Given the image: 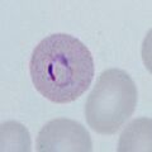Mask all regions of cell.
Returning <instances> with one entry per match:
<instances>
[{"instance_id": "obj_1", "label": "cell", "mask_w": 152, "mask_h": 152, "mask_svg": "<svg viewBox=\"0 0 152 152\" xmlns=\"http://www.w3.org/2000/svg\"><path fill=\"white\" fill-rule=\"evenodd\" d=\"M29 74L42 96L56 104H69L81 96L93 81V55L77 38L55 33L33 50Z\"/></svg>"}, {"instance_id": "obj_4", "label": "cell", "mask_w": 152, "mask_h": 152, "mask_svg": "<svg viewBox=\"0 0 152 152\" xmlns=\"http://www.w3.org/2000/svg\"><path fill=\"white\" fill-rule=\"evenodd\" d=\"M118 151H151V119H134L121 134Z\"/></svg>"}, {"instance_id": "obj_3", "label": "cell", "mask_w": 152, "mask_h": 152, "mask_svg": "<svg viewBox=\"0 0 152 152\" xmlns=\"http://www.w3.org/2000/svg\"><path fill=\"white\" fill-rule=\"evenodd\" d=\"M37 151L39 152H91L93 142L89 132L76 121L52 119L38 133Z\"/></svg>"}, {"instance_id": "obj_2", "label": "cell", "mask_w": 152, "mask_h": 152, "mask_svg": "<svg viewBox=\"0 0 152 152\" xmlns=\"http://www.w3.org/2000/svg\"><path fill=\"white\" fill-rule=\"evenodd\" d=\"M137 100V86L124 70L103 71L85 104L89 127L99 134H115L132 117Z\"/></svg>"}, {"instance_id": "obj_5", "label": "cell", "mask_w": 152, "mask_h": 152, "mask_svg": "<svg viewBox=\"0 0 152 152\" xmlns=\"http://www.w3.org/2000/svg\"><path fill=\"white\" fill-rule=\"evenodd\" d=\"M1 151H31V137L27 128L9 121L1 124Z\"/></svg>"}]
</instances>
